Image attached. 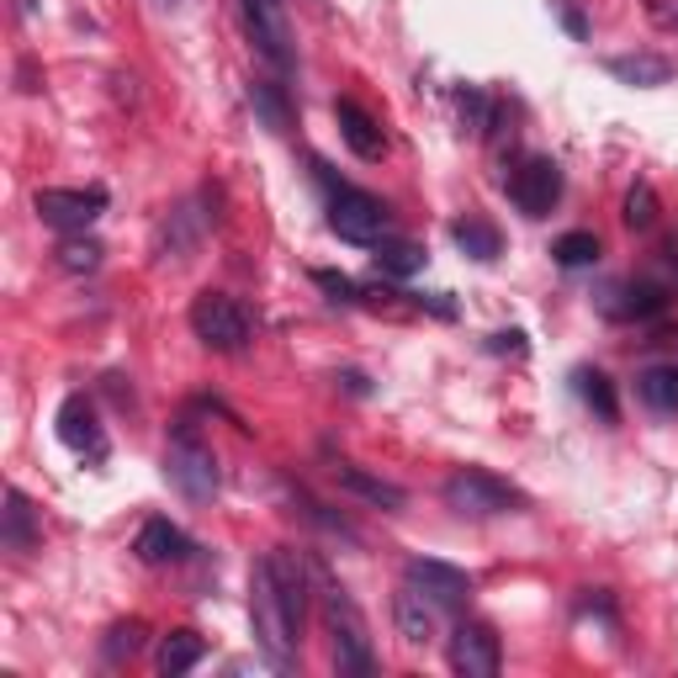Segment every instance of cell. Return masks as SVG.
<instances>
[{
    "label": "cell",
    "instance_id": "obj_17",
    "mask_svg": "<svg viewBox=\"0 0 678 678\" xmlns=\"http://www.w3.org/2000/svg\"><path fill=\"white\" fill-rule=\"evenodd\" d=\"M329 478L340 482L345 493H356V498H366V504L387 509V515H398L403 504H408V493H403L398 482L377 478V472H366V467H356V461H334V467H329Z\"/></svg>",
    "mask_w": 678,
    "mask_h": 678
},
{
    "label": "cell",
    "instance_id": "obj_5",
    "mask_svg": "<svg viewBox=\"0 0 678 678\" xmlns=\"http://www.w3.org/2000/svg\"><path fill=\"white\" fill-rule=\"evenodd\" d=\"M440 498H445V509H456L461 519H493V515H515V509H525V493H519L515 482L493 478V472H482V467L451 472L445 488H440Z\"/></svg>",
    "mask_w": 678,
    "mask_h": 678
},
{
    "label": "cell",
    "instance_id": "obj_19",
    "mask_svg": "<svg viewBox=\"0 0 678 678\" xmlns=\"http://www.w3.org/2000/svg\"><path fill=\"white\" fill-rule=\"evenodd\" d=\"M133 552H138V562H149V567H170V562H181L186 552H192V541H186L181 525H170V519H149V525L138 530Z\"/></svg>",
    "mask_w": 678,
    "mask_h": 678
},
{
    "label": "cell",
    "instance_id": "obj_28",
    "mask_svg": "<svg viewBox=\"0 0 678 678\" xmlns=\"http://www.w3.org/2000/svg\"><path fill=\"white\" fill-rule=\"evenodd\" d=\"M144 641H149V626H144V620H122V626L107 631L101 652H107V663H127V657L144 652Z\"/></svg>",
    "mask_w": 678,
    "mask_h": 678
},
{
    "label": "cell",
    "instance_id": "obj_27",
    "mask_svg": "<svg viewBox=\"0 0 678 678\" xmlns=\"http://www.w3.org/2000/svg\"><path fill=\"white\" fill-rule=\"evenodd\" d=\"M101 255H107V249H101V239H90V234H70V239L53 249L59 271H75V276H81V271H96Z\"/></svg>",
    "mask_w": 678,
    "mask_h": 678
},
{
    "label": "cell",
    "instance_id": "obj_25",
    "mask_svg": "<svg viewBox=\"0 0 678 678\" xmlns=\"http://www.w3.org/2000/svg\"><path fill=\"white\" fill-rule=\"evenodd\" d=\"M249 107H255V118L266 122L271 133H286V127H292V112H286V96H281L276 81H255V85H249Z\"/></svg>",
    "mask_w": 678,
    "mask_h": 678
},
{
    "label": "cell",
    "instance_id": "obj_11",
    "mask_svg": "<svg viewBox=\"0 0 678 678\" xmlns=\"http://www.w3.org/2000/svg\"><path fill=\"white\" fill-rule=\"evenodd\" d=\"M403 578H408V583H414L424 599H435L440 609H467V599H472V578H467L461 567H451V562L408 557Z\"/></svg>",
    "mask_w": 678,
    "mask_h": 678
},
{
    "label": "cell",
    "instance_id": "obj_20",
    "mask_svg": "<svg viewBox=\"0 0 678 678\" xmlns=\"http://www.w3.org/2000/svg\"><path fill=\"white\" fill-rule=\"evenodd\" d=\"M451 239H456L461 255H472L478 266H493V260L504 255L498 229H493V223H482V218H456V223H451Z\"/></svg>",
    "mask_w": 678,
    "mask_h": 678
},
{
    "label": "cell",
    "instance_id": "obj_30",
    "mask_svg": "<svg viewBox=\"0 0 678 678\" xmlns=\"http://www.w3.org/2000/svg\"><path fill=\"white\" fill-rule=\"evenodd\" d=\"M456 112H461V127H467V133H488V122H493V107H488V96H482L478 85H461V90H456Z\"/></svg>",
    "mask_w": 678,
    "mask_h": 678
},
{
    "label": "cell",
    "instance_id": "obj_7",
    "mask_svg": "<svg viewBox=\"0 0 678 678\" xmlns=\"http://www.w3.org/2000/svg\"><path fill=\"white\" fill-rule=\"evenodd\" d=\"M445 663H451V674H461V678H493L498 668H504L498 631L482 626V620H456L451 646H445Z\"/></svg>",
    "mask_w": 678,
    "mask_h": 678
},
{
    "label": "cell",
    "instance_id": "obj_24",
    "mask_svg": "<svg viewBox=\"0 0 678 678\" xmlns=\"http://www.w3.org/2000/svg\"><path fill=\"white\" fill-rule=\"evenodd\" d=\"M572 382H578V398L589 403V408H594L604 424H615V419H620V398H615V382H609L604 371H589V366H583V371H578Z\"/></svg>",
    "mask_w": 678,
    "mask_h": 678
},
{
    "label": "cell",
    "instance_id": "obj_35",
    "mask_svg": "<svg viewBox=\"0 0 678 678\" xmlns=\"http://www.w3.org/2000/svg\"><path fill=\"white\" fill-rule=\"evenodd\" d=\"M16 11H22V16H38V0H16Z\"/></svg>",
    "mask_w": 678,
    "mask_h": 678
},
{
    "label": "cell",
    "instance_id": "obj_16",
    "mask_svg": "<svg viewBox=\"0 0 678 678\" xmlns=\"http://www.w3.org/2000/svg\"><path fill=\"white\" fill-rule=\"evenodd\" d=\"M604 75L631 85V90H657V85H668L678 75V64L663 59V53H609V59H604Z\"/></svg>",
    "mask_w": 678,
    "mask_h": 678
},
{
    "label": "cell",
    "instance_id": "obj_18",
    "mask_svg": "<svg viewBox=\"0 0 678 678\" xmlns=\"http://www.w3.org/2000/svg\"><path fill=\"white\" fill-rule=\"evenodd\" d=\"M38 515H33V504H27V493L22 488H5V509H0V546L5 552H16V557H27L33 546H38Z\"/></svg>",
    "mask_w": 678,
    "mask_h": 678
},
{
    "label": "cell",
    "instance_id": "obj_21",
    "mask_svg": "<svg viewBox=\"0 0 678 678\" xmlns=\"http://www.w3.org/2000/svg\"><path fill=\"white\" fill-rule=\"evenodd\" d=\"M201 657H207V641H201L197 631H170V637H160V652H155V663H160L164 678L192 674Z\"/></svg>",
    "mask_w": 678,
    "mask_h": 678
},
{
    "label": "cell",
    "instance_id": "obj_31",
    "mask_svg": "<svg viewBox=\"0 0 678 678\" xmlns=\"http://www.w3.org/2000/svg\"><path fill=\"white\" fill-rule=\"evenodd\" d=\"M313 286H319V292H329L334 303H360V286L345 276V271H313Z\"/></svg>",
    "mask_w": 678,
    "mask_h": 678
},
{
    "label": "cell",
    "instance_id": "obj_22",
    "mask_svg": "<svg viewBox=\"0 0 678 678\" xmlns=\"http://www.w3.org/2000/svg\"><path fill=\"white\" fill-rule=\"evenodd\" d=\"M371 260H377V271L382 276H419L424 271V244H414V239H382V244H371Z\"/></svg>",
    "mask_w": 678,
    "mask_h": 678
},
{
    "label": "cell",
    "instance_id": "obj_3",
    "mask_svg": "<svg viewBox=\"0 0 678 678\" xmlns=\"http://www.w3.org/2000/svg\"><path fill=\"white\" fill-rule=\"evenodd\" d=\"M249 620H255L260 652H266L276 668H292L303 637H297V626H292V615H286V604H281L276 578H271V562L266 557L255 562V572H249Z\"/></svg>",
    "mask_w": 678,
    "mask_h": 678
},
{
    "label": "cell",
    "instance_id": "obj_13",
    "mask_svg": "<svg viewBox=\"0 0 678 678\" xmlns=\"http://www.w3.org/2000/svg\"><path fill=\"white\" fill-rule=\"evenodd\" d=\"M59 440L75 451V456H107V435H101V414H96V403L75 393V398L59 403Z\"/></svg>",
    "mask_w": 678,
    "mask_h": 678
},
{
    "label": "cell",
    "instance_id": "obj_10",
    "mask_svg": "<svg viewBox=\"0 0 678 678\" xmlns=\"http://www.w3.org/2000/svg\"><path fill=\"white\" fill-rule=\"evenodd\" d=\"M266 562H271V578H276L281 604H286V615H292V626H297V637H303L308 609H313V567H308V552L276 546Z\"/></svg>",
    "mask_w": 678,
    "mask_h": 678
},
{
    "label": "cell",
    "instance_id": "obj_26",
    "mask_svg": "<svg viewBox=\"0 0 678 678\" xmlns=\"http://www.w3.org/2000/svg\"><path fill=\"white\" fill-rule=\"evenodd\" d=\"M552 260H557V266H567V271H583V266H594V260H599V234H589V229H572V234H562V239L552 244Z\"/></svg>",
    "mask_w": 678,
    "mask_h": 678
},
{
    "label": "cell",
    "instance_id": "obj_6",
    "mask_svg": "<svg viewBox=\"0 0 678 678\" xmlns=\"http://www.w3.org/2000/svg\"><path fill=\"white\" fill-rule=\"evenodd\" d=\"M192 334H197L207 350L218 356H234L249 345V313L229 292H197L192 297Z\"/></svg>",
    "mask_w": 678,
    "mask_h": 678
},
{
    "label": "cell",
    "instance_id": "obj_12",
    "mask_svg": "<svg viewBox=\"0 0 678 678\" xmlns=\"http://www.w3.org/2000/svg\"><path fill=\"white\" fill-rule=\"evenodd\" d=\"M663 308H668V286H657V281H620V286H609V292L599 297V313L615 323L657 319Z\"/></svg>",
    "mask_w": 678,
    "mask_h": 678
},
{
    "label": "cell",
    "instance_id": "obj_29",
    "mask_svg": "<svg viewBox=\"0 0 678 678\" xmlns=\"http://www.w3.org/2000/svg\"><path fill=\"white\" fill-rule=\"evenodd\" d=\"M620 218H626V229H652L657 223V192L646 186V181H637L631 192H626V207H620Z\"/></svg>",
    "mask_w": 678,
    "mask_h": 678
},
{
    "label": "cell",
    "instance_id": "obj_9",
    "mask_svg": "<svg viewBox=\"0 0 678 678\" xmlns=\"http://www.w3.org/2000/svg\"><path fill=\"white\" fill-rule=\"evenodd\" d=\"M509 197H515V207L525 218H546L562 201V164L552 155H530L509 175Z\"/></svg>",
    "mask_w": 678,
    "mask_h": 678
},
{
    "label": "cell",
    "instance_id": "obj_2",
    "mask_svg": "<svg viewBox=\"0 0 678 678\" xmlns=\"http://www.w3.org/2000/svg\"><path fill=\"white\" fill-rule=\"evenodd\" d=\"M164 482H170L186 504H212L218 488H223V467H218L212 445L197 435L192 419L175 424V440H170V451H164Z\"/></svg>",
    "mask_w": 678,
    "mask_h": 678
},
{
    "label": "cell",
    "instance_id": "obj_1",
    "mask_svg": "<svg viewBox=\"0 0 678 678\" xmlns=\"http://www.w3.org/2000/svg\"><path fill=\"white\" fill-rule=\"evenodd\" d=\"M313 567V604H319L329 641H334V668L340 674H377V652H371V626L360 615V604L345 594L340 578H329V567L319 557H308Z\"/></svg>",
    "mask_w": 678,
    "mask_h": 678
},
{
    "label": "cell",
    "instance_id": "obj_8",
    "mask_svg": "<svg viewBox=\"0 0 678 678\" xmlns=\"http://www.w3.org/2000/svg\"><path fill=\"white\" fill-rule=\"evenodd\" d=\"M33 207H38V218L48 223V229H59V234H85L101 212H107V192H75V186H48V192H38L33 197Z\"/></svg>",
    "mask_w": 678,
    "mask_h": 678
},
{
    "label": "cell",
    "instance_id": "obj_33",
    "mask_svg": "<svg viewBox=\"0 0 678 678\" xmlns=\"http://www.w3.org/2000/svg\"><path fill=\"white\" fill-rule=\"evenodd\" d=\"M552 11H557V22H562V27H567V33H572L578 42L589 38V22H583V11H578L572 0H552Z\"/></svg>",
    "mask_w": 678,
    "mask_h": 678
},
{
    "label": "cell",
    "instance_id": "obj_23",
    "mask_svg": "<svg viewBox=\"0 0 678 678\" xmlns=\"http://www.w3.org/2000/svg\"><path fill=\"white\" fill-rule=\"evenodd\" d=\"M637 398L657 414H678V366H646L637 377Z\"/></svg>",
    "mask_w": 678,
    "mask_h": 678
},
{
    "label": "cell",
    "instance_id": "obj_34",
    "mask_svg": "<svg viewBox=\"0 0 678 678\" xmlns=\"http://www.w3.org/2000/svg\"><path fill=\"white\" fill-rule=\"evenodd\" d=\"M340 387H345V393H356V398H366V393H371V382H366L360 371H340Z\"/></svg>",
    "mask_w": 678,
    "mask_h": 678
},
{
    "label": "cell",
    "instance_id": "obj_32",
    "mask_svg": "<svg viewBox=\"0 0 678 678\" xmlns=\"http://www.w3.org/2000/svg\"><path fill=\"white\" fill-rule=\"evenodd\" d=\"M488 350H493V356H525L530 345H525L519 329H498V334H488Z\"/></svg>",
    "mask_w": 678,
    "mask_h": 678
},
{
    "label": "cell",
    "instance_id": "obj_14",
    "mask_svg": "<svg viewBox=\"0 0 678 678\" xmlns=\"http://www.w3.org/2000/svg\"><path fill=\"white\" fill-rule=\"evenodd\" d=\"M334 122H340V138H345V149L356 155V160L377 164L382 155H387V138H382V127H377V118L360 107V101H334Z\"/></svg>",
    "mask_w": 678,
    "mask_h": 678
},
{
    "label": "cell",
    "instance_id": "obj_15",
    "mask_svg": "<svg viewBox=\"0 0 678 678\" xmlns=\"http://www.w3.org/2000/svg\"><path fill=\"white\" fill-rule=\"evenodd\" d=\"M435 599H424L408 578H403V589L393 594V626H398V637L408 646H430L435 641Z\"/></svg>",
    "mask_w": 678,
    "mask_h": 678
},
{
    "label": "cell",
    "instance_id": "obj_4",
    "mask_svg": "<svg viewBox=\"0 0 678 678\" xmlns=\"http://www.w3.org/2000/svg\"><path fill=\"white\" fill-rule=\"evenodd\" d=\"M313 170H319V181L329 186V229H334L340 239H350V244H382L387 239V229H393L387 201L371 197V192H356V186H345V181H334L323 160H313Z\"/></svg>",
    "mask_w": 678,
    "mask_h": 678
}]
</instances>
